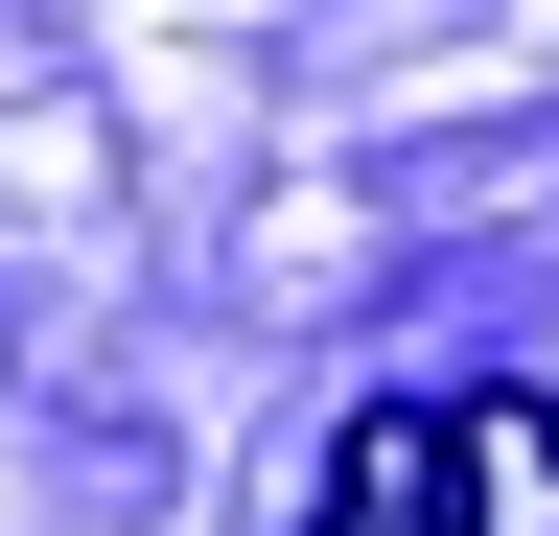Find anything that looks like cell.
I'll return each instance as SVG.
<instances>
[{"instance_id":"6da1fadb","label":"cell","mask_w":559,"mask_h":536,"mask_svg":"<svg viewBox=\"0 0 559 536\" xmlns=\"http://www.w3.org/2000/svg\"><path fill=\"white\" fill-rule=\"evenodd\" d=\"M443 513L466 536H559V396H513V373L443 396Z\"/></svg>"},{"instance_id":"7a4b0ae2","label":"cell","mask_w":559,"mask_h":536,"mask_svg":"<svg viewBox=\"0 0 559 536\" xmlns=\"http://www.w3.org/2000/svg\"><path fill=\"white\" fill-rule=\"evenodd\" d=\"M304 536H466V513H443V396H373V420L326 443V513H304Z\"/></svg>"}]
</instances>
